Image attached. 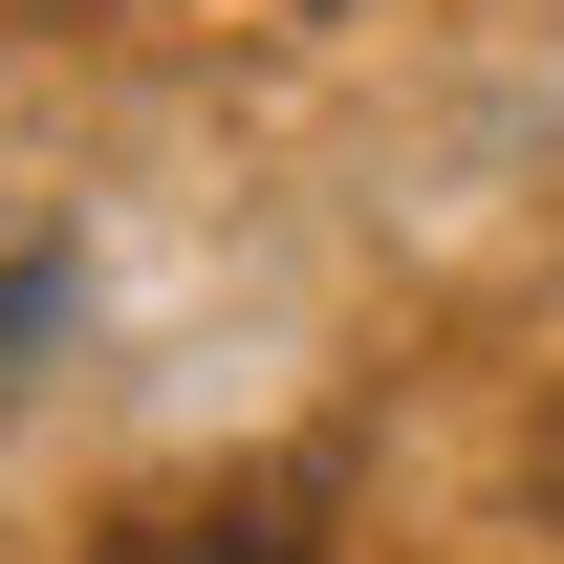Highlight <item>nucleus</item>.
<instances>
[{"mask_svg": "<svg viewBox=\"0 0 564 564\" xmlns=\"http://www.w3.org/2000/svg\"><path fill=\"white\" fill-rule=\"evenodd\" d=\"M87 564H304V478H174V499H131Z\"/></svg>", "mask_w": 564, "mask_h": 564, "instance_id": "obj_1", "label": "nucleus"}]
</instances>
